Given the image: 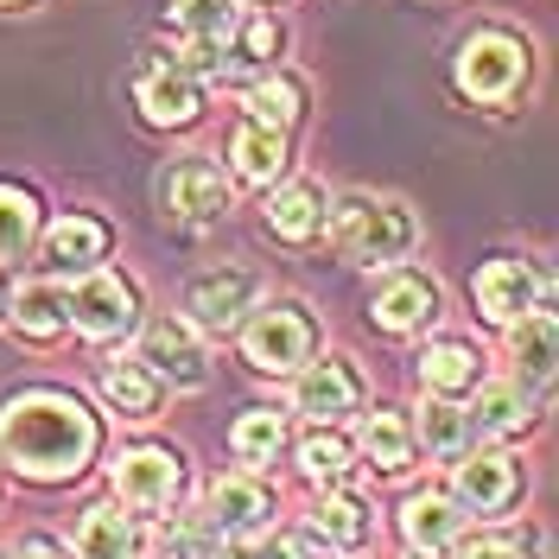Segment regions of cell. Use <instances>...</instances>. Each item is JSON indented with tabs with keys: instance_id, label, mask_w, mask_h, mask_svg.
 Here are the masks:
<instances>
[{
	"instance_id": "cell-1",
	"label": "cell",
	"mask_w": 559,
	"mask_h": 559,
	"mask_svg": "<svg viewBox=\"0 0 559 559\" xmlns=\"http://www.w3.org/2000/svg\"><path fill=\"white\" fill-rule=\"evenodd\" d=\"M90 452H96V419L70 394H26L0 414V457L20 477H38V484L76 477Z\"/></svg>"
},
{
	"instance_id": "cell-2",
	"label": "cell",
	"mask_w": 559,
	"mask_h": 559,
	"mask_svg": "<svg viewBox=\"0 0 559 559\" xmlns=\"http://www.w3.org/2000/svg\"><path fill=\"white\" fill-rule=\"evenodd\" d=\"M331 236L344 242L349 261L388 267V261L414 254L419 223H414V210L394 204V198H349V204H337V216H331Z\"/></svg>"
},
{
	"instance_id": "cell-3",
	"label": "cell",
	"mask_w": 559,
	"mask_h": 559,
	"mask_svg": "<svg viewBox=\"0 0 559 559\" xmlns=\"http://www.w3.org/2000/svg\"><path fill=\"white\" fill-rule=\"evenodd\" d=\"M242 349L261 376H293V369L312 362L318 331L299 306H267V312H254V324L242 331Z\"/></svg>"
},
{
	"instance_id": "cell-4",
	"label": "cell",
	"mask_w": 559,
	"mask_h": 559,
	"mask_svg": "<svg viewBox=\"0 0 559 559\" xmlns=\"http://www.w3.org/2000/svg\"><path fill=\"white\" fill-rule=\"evenodd\" d=\"M522 76H527L522 45L502 38V33H477L464 51H457V90L477 96V103H502V96H515Z\"/></svg>"
},
{
	"instance_id": "cell-5",
	"label": "cell",
	"mask_w": 559,
	"mask_h": 559,
	"mask_svg": "<svg viewBox=\"0 0 559 559\" xmlns=\"http://www.w3.org/2000/svg\"><path fill=\"white\" fill-rule=\"evenodd\" d=\"M140 362H146V376L166 388H204V344L191 337V324H178V318H153L146 331H140Z\"/></svg>"
},
{
	"instance_id": "cell-6",
	"label": "cell",
	"mask_w": 559,
	"mask_h": 559,
	"mask_svg": "<svg viewBox=\"0 0 559 559\" xmlns=\"http://www.w3.org/2000/svg\"><path fill=\"white\" fill-rule=\"evenodd\" d=\"M254 299H261V280L242 274V267H210L185 286V312L204 331H236L242 312H254Z\"/></svg>"
},
{
	"instance_id": "cell-7",
	"label": "cell",
	"mask_w": 559,
	"mask_h": 559,
	"mask_svg": "<svg viewBox=\"0 0 559 559\" xmlns=\"http://www.w3.org/2000/svg\"><path fill=\"white\" fill-rule=\"evenodd\" d=\"M153 191H159V210L173 223H216L223 204H229V191H223V178H216L210 159H173Z\"/></svg>"
},
{
	"instance_id": "cell-8",
	"label": "cell",
	"mask_w": 559,
	"mask_h": 559,
	"mask_svg": "<svg viewBox=\"0 0 559 559\" xmlns=\"http://www.w3.org/2000/svg\"><path fill=\"white\" fill-rule=\"evenodd\" d=\"M267 515H274V496L254 484V477H223V484H210L204 522L216 527L223 540H254V534H267Z\"/></svg>"
},
{
	"instance_id": "cell-9",
	"label": "cell",
	"mask_w": 559,
	"mask_h": 559,
	"mask_svg": "<svg viewBox=\"0 0 559 559\" xmlns=\"http://www.w3.org/2000/svg\"><path fill=\"white\" fill-rule=\"evenodd\" d=\"M70 324H76L83 337H121V331L134 324V293H128V280L90 274L70 293Z\"/></svg>"
},
{
	"instance_id": "cell-10",
	"label": "cell",
	"mask_w": 559,
	"mask_h": 559,
	"mask_svg": "<svg viewBox=\"0 0 559 559\" xmlns=\"http://www.w3.org/2000/svg\"><path fill=\"white\" fill-rule=\"evenodd\" d=\"M515 489H522V464L515 457H502V452L471 457L464 452V464H457V502L471 515H502L515 502Z\"/></svg>"
},
{
	"instance_id": "cell-11",
	"label": "cell",
	"mask_w": 559,
	"mask_h": 559,
	"mask_svg": "<svg viewBox=\"0 0 559 559\" xmlns=\"http://www.w3.org/2000/svg\"><path fill=\"white\" fill-rule=\"evenodd\" d=\"M115 489H121V502H134V509H173L178 457L159 452V445H140V452L115 457Z\"/></svg>"
},
{
	"instance_id": "cell-12",
	"label": "cell",
	"mask_w": 559,
	"mask_h": 559,
	"mask_svg": "<svg viewBox=\"0 0 559 559\" xmlns=\"http://www.w3.org/2000/svg\"><path fill=\"white\" fill-rule=\"evenodd\" d=\"M540 280H534V267L527 261H489L484 274H477V306H484L489 324H515V318H527L534 306H540Z\"/></svg>"
},
{
	"instance_id": "cell-13",
	"label": "cell",
	"mask_w": 559,
	"mask_h": 559,
	"mask_svg": "<svg viewBox=\"0 0 559 559\" xmlns=\"http://www.w3.org/2000/svg\"><path fill=\"white\" fill-rule=\"evenodd\" d=\"M356 401H362V382H356L349 362H306V376H299V388H293V407L312 419V426L349 414Z\"/></svg>"
},
{
	"instance_id": "cell-14",
	"label": "cell",
	"mask_w": 559,
	"mask_h": 559,
	"mask_svg": "<svg viewBox=\"0 0 559 559\" xmlns=\"http://www.w3.org/2000/svg\"><path fill=\"white\" fill-rule=\"evenodd\" d=\"M108 248V229L96 216H58L51 223V236H45V261L58 267V274H83V267H96Z\"/></svg>"
},
{
	"instance_id": "cell-15",
	"label": "cell",
	"mask_w": 559,
	"mask_h": 559,
	"mask_svg": "<svg viewBox=\"0 0 559 559\" xmlns=\"http://www.w3.org/2000/svg\"><path fill=\"white\" fill-rule=\"evenodd\" d=\"M509 356H515V382H527V388L554 382V318L547 312L515 318L509 324Z\"/></svg>"
},
{
	"instance_id": "cell-16",
	"label": "cell",
	"mask_w": 559,
	"mask_h": 559,
	"mask_svg": "<svg viewBox=\"0 0 559 559\" xmlns=\"http://www.w3.org/2000/svg\"><path fill=\"white\" fill-rule=\"evenodd\" d=\"M76 559H140V534L134 522L103 502V509H90L83 522H76Z\"/></svg>"
},
{
	"instance_id": "cell-17",
	"label": "cell",
	"mask_w": 559,
	"mask_h": 559,
	"mask_svg": "<svg viewBox=\"0 0 559 559\" xmlns=\"http://www.w3.org/2000/svg\"><path fill=\"white\" fill-rule=\"evenodd\" d=\"M457 522L464 515H457L445 496H432V489L426 496H407V509H401V534H407V547H419V554H445L457 540Z\"/></svg>"
},
{
	"instance_id": "cell-18",
	"label": "cell",
	"mask_w": 559,
	"mask_h": 559,
	"mask_svg": "<svg viewBox=\"0 0 559 559\" xmlns=\"http://www.w3.org/2000/svg\"><path fill=\"white\" fill-rule=\"evenodd\" d=\"M432 306H439L432 280L401 274V280H388L382 293H376V324H382V331H419V324L432 318Z\"/></svg>"
},
{
	"instance_id": "cell-19",
	"label": "cell",
	"mask_w": 559,
	"mask_h": 559,
	"mask_svg": "<svg viewBox=\"0 0 559 559\" xmlns=\"http://www.w3.org/2000/svg\"><path fill=\"white\" fill-rule=\"evenodd\" d=\"M7 312H13V324H20L26 337H58V331L70 324V299H64V286L33 280V286L7 293Z\"/></svg>"
},
{
	"instance_id": "cell-20",
	"label": "cell",
	"mask_w": 559,
	"mask_h": 559,
	"mask_svg": "<svg viewBox=\"0 0 559 559\" xmlns=\"http://www.w3.org/2000/svg\"><path fill=\"white\" fill-rule=\"evenodd\" d=\"M140 108L159 128H185L198 115V83L185 70H153V76H140Z\"/></svg>"
},
{
	"instance_id": "cell-21",
	"label": "cell",
	"mask_w": 559,
	"mask_h": 559,
	"mask_svg": "<svg viewBox=\"0 0 559 559\" xmlns=\"http://www.w3.org/2000/svg\"><path fill=\"white\" fill-rule=\"evenodd\" d=\"M267 223H274V236H286V242H312L318 223H324V191H318L312 178L286 185L274 204H267Z\"/></svg>"
},
{
	"instance_id": "cell-22",
	"label": "cell",
	"mask_w": 559,
	"mask_h": 559,
	"mask_svg": "<svg viewBox=\"0 0 559 559\" xmlns=\"http://www.w3.org/2000/svg\"><path fill=\"white\" fill-rule=\"evenodd\" d=\"M419 439H426V452H439V457H464L484 432H477V419L464 414V407H452V394H439L419 414Z\"/></svg>"
},
{
	"instance_id": "cell-23",
	"label": "cell",
	"mask_w": 559,
	"mask_h": 559,
	"mask_svg": "<svg viewBox=\"0 0 559 559\" xmlns=\"http://www.w3.org/2000/svg\"><path fill=\"white\" fill-rule=\"evenodd\" d=\"M229 159H236V178L267 185V178L286 166V134H280V128H261V121H248L242 134L229 140Z\"/></svg>"
},
{
	"instance_id": "cell-24",
	"label": "cell",
	"mask_w": 559,
	"mask_h": 559,
	"mask_svg": "<svg viewBox=\"0 0 559 559\" xmlns=\"http://www.w3.org/2000/svg\"><path fill=\"white\" fill-rule=\"evenodd\" d=\"M477 376H484V356L471 344H439L419 356V382L432 388V394H464Z\"/></svg>"
},
{
	"instance_id": "cell-25",
	"label": "cell",
	"mask_w": 559,
	"mask_h": 559,
	"mask_svg": "<svg viewBox=\"0 0 559 559\" xmlns=\"http://www.w3.org/2000/svg\"><path fill=\"white\" fill-rule=\"evenodd\" d=\"M103 394L115 401V414L121 419H146L153 414V401H159V382L146 376V362H115V369H103Z\"/></svg>"
},
{
	"instance_id": "cell-26",
	"label": "cell",
	"mask_w": 559,
	"mask_h": 559,
	"mask_svg": "<svg viewBox=\"0 0 559 559\" xmlns=\"http://www.w3.org/2000/svg\"><path fill=\"white\" fill-rule=\"evenodd\" d=\"M362 445H369V464L407 471V464H414V426H407V414H369Z\"/></svg>"
},
{
	"instance_id": "cell-27",
	"label": "cell",
	"mask_w": 559,
	"mask_h": 559,
	"mask_svg": "<svg viewBox=\"0 0 559 559\" xmlns=\"http://www.w3.org/2000/svg\"><path fill=\"white\" fill-rule=\"evenodd\" d=\"M173 20L191 45H223L236 33V0H178Z\"/></svg>"
},
{
	"instance_id": "cell-28",
	"label": "cell",
	"mask_w": 559,
	"mask_h": 559,
	"mask_svg": "<svg viewBox=\"0 0 559 559\" xmlns=\"http://www.w3.org/2000/svg\"><path fill=\"white\" fill-rule=\"evenodd\" d=\"M369 527H376L369 502H356V496H344V489L318 502V534H324V540H337V547H362V540H369Z\"/></svg>"
},
{
	"instance_id": "cell-29",
	"label": "cell",
	"mask_w": 559,
	"mask_h": 559,
	"mask_svg": "<svg viewBox=\"0 0 559 559\" xmlns=\"http://www.w3.org/2000/svg\"><path fill=\"white\" fill-rule=\"evenodd\" d=\"M471 419H477V432H515V426H527V388L522 382L484 388L477 407H471Z\"/></svg>"
},
{
	"instance_id": "cell-30",
	"label": "cell",
	"mask_w": 559,
	"mask_h": 559,
	"mask_svg": "<svg viewBox=\"0 0 559 559\" xmlns=\"http://www.w3.org/2000/svg\"><path fill=\"white\" fill-rule=\"evenodd\" d=\"M229 445H236V457H242V464H274L280 445H286V432H280V414H267V407L242 414V419H236V432H229Z\"/></svg>"
},
{
	"instance_id": "cell-31",
	"label": "cell",
	"mask_w": 559,
	"mask_h": 559,
	"mask_svg": "<svg viewBox=\"0 0 559 559\" xmlns=\"http://www.w3.org/2000/svg\"><path fill=\"white\" fill-rule=\"evenodd\" d=\"M248 108H254V121L261 128H293L299 121V108H306V96H299V83H286V76H267V83H254L248 90Z\"/></svg>"
},
{
	"instance_id": "cell-32",
	"label": "cell",
	"mask_w": 559,
	"mask_h": 559,
	"mask_svg": "<svg viewBox=\"0 0 559 559\" xmlns=\"http://www.w3.org/2000/svg\"><path fill=\"white\" fill-rule=\"evenodd\" d=\"M33 229H38V210L26 191H7L0 185V261H20V248L33 242Z\"/></svg>"
},
{
	"instance_id": "cell-33",
	"label": "cell",
	"mask_w": 559,
	"mask_h": 559,
	"mask_svg": "<svg viewBox=\"0 0 559 559\" xmlns=\"http://www.w3.org/2000/svg\"><path fill=\"white\" fill-rule=\"evenodd\" d=\"M299 471L312 477V484H344L349 477V445L344 439H331V432H318L299 445Z\"/></svg>"
},
{
	"instance_id": "cell-34",
	"label": "cell",
	"mask_w": 559,
	"mask_h": 559,
	"mask_svg": "<svg viewBox=\"0 0 559 559\" xmlns=\"http://www.w3.org/2000/svg\"><path fill=\"white\" fill-rule=\"evenodd\" d=\"M166 559H223V534L191 515V522H173L166 527Z\"/></svg>"
},
{
	"instance_id": "cell-35",
	"label": "cell",
	"mask_w": 559,
	"mask_h": 559,
	"mask_svg": "<svg viewBox=\"0 0 559 559\" xmlns=\"http://www.w3.org/2000/svg\"><path fill=\"white\" fill-rule=\"evenodd\" d=\"M242 45H248V58H274L280 51V26L274 20H254V26L242 33Z\"/></svg>"
},
{
	"instance_id": "cell-36",
	"label": "cell",
	"mask_w": 559,
	"mask_h": 559,
	"mask_svg": "<svg viewBox=\"0 0 559 559\" xmlns=\"http://www.w3.org/2000/svg\"><path fill=\"white\" fill-rule=\"evenodd\" d=\"M229 559H306V540H267V547H242Z\"/></svg>"
},
{
	"instance_id": "cell-37",
	"label": "cell",
	"mask_w": 559,
	"mask_h": 559,
	"mask_svg": "<svg viewBox=\"0 0 559 559\" xmlns=\"http://www.w3.org/2000/svg\"><path fill=\"white\" fill-rule=\"evenodd\" d=\"M457 559H522V547H509V540H471V547H457Z\"/></svg>"
},
{
	"instance_id": "cell-38",
	"label": "cell",
	"mask_w": 559,
	"mask_h": 559,
	"mask_svg": "<svg viewBox=\"0 0 559 559\" xmlns=\"http://www.w3.org/2000/svg\"><path fill=\"white\" fill-rule=\"evenodd\" d=\"M20 559H64V554H58L51 540H26V554H20Z\"/></svg>"
},
{
	"instance_id": "cell-39",
	"label": "cell",
	"mask_w": 559,
	"mask_h": 559,
	"mask_svg": "<svg viewBox=\"0 0 559 559\" xmlns=\"http://www.w3.org/2000/svg\"><path fill=\"white\" fill-rule=\"evenodd\" d=\"M0 312H7V286H0Z\"/></svg>"
},
{
	"instance_id": "cell-40",
	"label": "cell",
	"mask_w": 559,
	"mask_h": 559,
	"mask_svg": "<svg viewBox=\"0 0 559 559\" xmlns=\"http://www.w3.org/2000/svg\"><path fill=\"white\" fill-rule=\"evenodd\" d=\"M7 7H13V0H7Z\"/></svg>"
}]
</instances>
